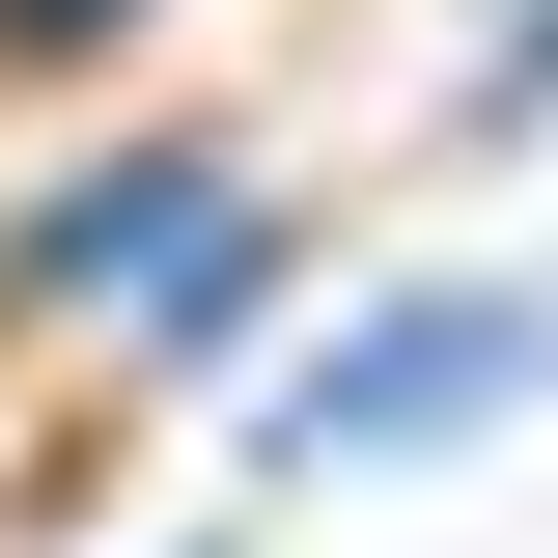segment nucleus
Here are the masks:
<instances>
[{
    "mask_svg": "<svg viewBox=\"0 0 558 558\" xmlns=\"http://www.w3.org/2000/svg\"><path fill=\"white\" fill-rule=\"evenodd\" d=\"M531 363H558V307H531V279H391L307 391H252V447H279V475H418V447H475Z\"/></svg>",
    "mask_w": 558,
    "mask_h": 558,
    "instance_id": "1",
    "label": "nucleus"
},
{
    "mask_svg": "<svg viewBox=\"0 0 558 558\" xmlns=\"http://www.w3.org/2000/svg\"><path fill=\"white\" fill-rule=\"evenodd\" d=\"M196 223H223V168H196V140H112V168H57V196H28V252H0V279H28V307H112V336H140V307L196 279Z\"/></svg>",
    "mask_w": 558,
    "mask_h": 558,
    "instance_id": "2",
    "label": "nucleus"
},
{
    "mask_svg": "<svg viewBox=\"0 0 558 558\" xmlns=\"http://www.w3.org/2000/svg\"><path fill=\"white\" fill-rule=\"evenodd\" d=\"M252 307H279V196H223V223H196V279L140 307V363H223V336H252Z\"/></svg>",
    "mask_w": 558,
    "mask_h": 558,
    "instance_id": "3",
    "label": "nucleus"
},
{
    "mask_svg": "<svg viewBox=\"0 0 558 558\" xmlns=\"http://www.w3.org/2000/svg\"><path fill=\"white\" fill-rule=\"evenodd\" d=\"M558 112V0H502V57H475V140H531Z\"/></svg>",
    "mask_w": 558,
    "mask_h": 558,
    "instance_id": "4",
    "label": "nucleus"
},
{
    "mask_svg": "<svg viewBox=\"0 0 558 558\" xmlns=\"http://www.w3.org/2000/svg\"><path fill=\"white\" fill-rule=\"evenodd\" d=\"M112 28H140V0H0V57H112Z\"/></svg>",
    "mask_w": 558,
    "mask_h": 558,
    "instance_id": "5",
    "label": "nucleus"
}]
</instances>
